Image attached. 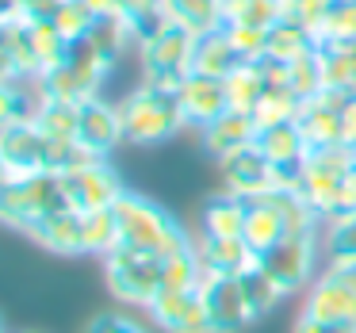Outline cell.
<instances>
[{
    "label": "cell",
    "instance_id": "cell-1",
    "mask_svg": "<svg viewBox=\"0 0 356 333\" xmlns=\"http://www.w3.org/2000/svg\"><path fill=\"white\" fill-rule=\"evenodd\" d=\"M111 211H115V222H119V245L138 249V253H149V257H161V261L180 253V249H192V238L184 234V226L165 207L149 203L146 195L123 192L111 203Z\"/></svg>",
    "mask_w": 356,
    "mask_h": 333
},
{
    "label": "cell",
    "instance_id": "cell-2",
    "mask_svg": "<svg viewBox=\"0 0 356 333\" xmlns=\"http://www.w3.org/2000/svg\"><path fill=\"white\" fill-rule=\"evenodd\" d=\"M119 115H123L127 142H134V146H157V142L172 138L180 127H188L177 88H161V85H149V81H142L134 92L123 96Z\"/></svg>",
    "mask_w": 356,
    "mask_h": 333
},
{
    "label": "cell",
    "instance_id": "cell-3",
    "mask_svg": "<svg viewBox=\"0 0 356 333\" xmlns=\"http://www.w3.org/2000/svg\"><path fill=\"white\" fill-rule=\"evenodd\" d=\"M70 207L62 188V172H35V177H16L0 188V222L31 230L42 218Z\"/></svg>",
    "mask_w": 356,
    "mask_h": 333
},
{
    "label": "cell",
    "instance_id": "cell-4",
    "mask_svg": "<svg viewBox=\"0 0 356 333\" xmlns=\"http://www.w3.org/2000/svg\"><path fill=\"white\" fill-rule=\"evenodd\" d=\"M108 73H111V65L104 62L88 42H73L70 58H65L58 70H50L47 77H39V88H42V96H54V100L85 104V100H92V96H100Z\"/></svg>",
    "mask_w": 356,
    "mask_h": 333
},
{
    "label": "cell",
    "instance_id": "cell-5",
    "mask_svg": "<svg viewBox=\"0 0 356 333\" xmlns=\"http://www.w3.org/2000/svg\"><path fill=\"white\" fill-rule=\"evenodd\" d=\"M104 279H108V291L115 299L134 302V307H149L161 291V257L115 245L104 257Z\"/></svg>",
    "mask_w": 356,
    "mask_h": 333
},
{
    "label": "cell",
    "instance_id": "cell-6",
    "mask_svg": "<svg viewBox=\"0 0 356 333\" xmlns=\"http://www.w3.org/2000/svg\"><path fill=\"white\" fill-rule=\"evenodd\" d=\"M195 39L188 27L169 24L161 35H154L149 42H142V73L149 85L161 88H180V81L192 73V54H195Z\"/></svg>",
    "mask_w": 356,
    "mask_h": 333
},
{
    "label": "cell",
    "instance_id": "cell-7",
    "mask_svg": "<svg viewBox=\"0 0 356 333\" xmlns=\"http://www.w3.org/2000/svg\"><path fill=\"white\" fill-rule=\"evenodd\" d=\"M302 314L322 318V322L356 325V264H330L310 287Z\"/></svg>",
    "mask_w": 356,
    "mask_h": 333
},
{
    "label": "cell",
    "instance_id": "cell-8",
    "mask_svg": "<svg viewBox=\"0 0 356 333\" xmlns=\"http://www.w3.org/2000/svg\"><path fill=\"white\" fill-rule=\"evenodd\" d=\"M62 188H65V200H70V207L81 211V215L111 207V203H115L119 195L127 192V188L119 184L115 169H108L100 157H88V161L65 169V172H62Z\"/></svg>",
    "mask_w": 356,
    "mask_h": 333
},
{
    "label": "cell",
    "instance_id": "cell-9",
    "mask_svg": "<svg viewBox=\"0 0 356 333\" xmlns=\"http://www.w3.org/2000/svg\"><path fill=\"white\" fill-rule=\"evenodd\" d=\"M314 261H318L314 234H287L284 241H276V245L261 257V268L276 279L280 291L291 295V291H299V287L310 284V276H314Z\"/></svg>",
    "mask_w": 356,
    "mask_h": 333
},
{
    "label": "cell",
    "instance_id": "cell-10",
    "mask_svg": "<svg viewBox=\"0 0 356 333\" xmlns=\"http://www.w3.org/2000/svg\"><path fill=\"white\" fill-rule=\"evenodd\" d=\"M200 295L211 318V333H241L257 318L245 299L241 276H203Z\"/></svg>",
    "mask_w": 356,
    "mask_h": 333
},
{
    "label": "cell",
    "instance_id": "cell-11",
    "mask_svg": "<svg viewBox=\"0 0 356 333\" xmlns=\"http://www.w3.org/2000/svg\"><path fill=\"white\" fill-rule=\"evenodd\" d=\"M348 100H353V96L341 92V88H322L318 96L302 100L295 123H299V131H302V138H307L310 149H325V146H341V142H345L341 111H345Z\"/></svg>",
    "mask_w": 356,
    "mask_h": 333
},
{
    "label": "cell",
    "instance_id": "cell-12",
    "mask_svg": "<svg viewBox=\"0 0 356 333\" xmlns=\"http://www.w3.org/2000/svg\"><path fill=\"white\" fill-rule=\"evenodd\" d=\"M127 142L123 134V115H119V104H108L104 96H92V100L81 104V127H77V146L85 149L88 157H108L111 149Z\"/></svg>",
    "mask_w": 356,
    "mask_h": 333
},
{
    "label": "cell",
    "instance_id": "cell-13",
    "mask_svg": "<svg viewBox=\"0 0 356 333\" xmlns=\"http://www.w3.org/2000/svg\"><path fill=\"white\" fill-rule=\"evenodd\" d=\"M0 154L12 169V180L50 172V138L35 127V119H24V123L8 127L0 134Z\"/></svg>",
    "mask_w": 356,
    "mask_h": 333
},
{
    "label": "cell",
    "instance_id": "cell-14",
    "mask_svg": "<svg viewBox=\"0 0 356 333\" xmlns=\"http://www.w3.org/2000/svg\"><path fill=\"white\" fill-rule=\"evenodd\" d=\"M222 184L226 192L241 195V200H257V195H268L272 192V161L253 146H241L234 154H226L222 161Z\"/></svg>",
    "mask_w": 356,
    "mask_h": 333
},
{
    "label": "cell",
    "instance_id": "cell-15",
    "mask_svg": "<svg viewBox=\"0 0 356 333\" xmlns=\"http://www.w3.org/2000/svg\"><path fill=\"white\" fill-rule=\"evenodd\" d=\"M149 314L165 333H211V318L200 291H157Z\"/></svg>",
    "mask_w": 356,
    "mask_h": 333
},
{
    "label": "cell",
    "instance_id": "cell-16",
    "mask_svg": "<svg viewBox=\"0 0 356 333\" xmlns=\"http://www.w3.org/2000/svg\"><path fill=\"white\" fill-rule=\"evenodd\" d=\"M177 100H180V111H184V123L188 127H211L218 115L230 111L226 104V88L218 77H203V73H188L177 88Z\"/></svg>",
    "mask_w": 356,
    "mask_h": 333
},
{
    "label": "cell",
    "instance_id": "cell-17",
    "mask_svg": "<svg viewBox=\"0 0 356 333\" xmlns=\"http://www.w3.org/2000/svg\"><path fill=\"white\" fill-rule=\"evenodd\" d=\"M241 238H245V245L257 257H264L276 241L287 238V218H284V207H280L276 192L245 200V230H241Z\"/></svg>",
    "mask_w": 356,
    "mask_h": 333
},
{
    "label": "cell",
    "instance_id": "cell-18",
    "mask_svg": "<svg viewBox=\"0 0 356 333\" xmlns=\"http://www.w3.org/2000/svg\"><path fill=\"white\" fill-rule=\"evenodd\" d=\"M195 253L207 276H245L249 268L261 264V257L245 245V238H207L195 241Z\"/></svg>",
    "mask_w": 356,
    "mask_h": 333
},
{
    "label": "cell",
    "instance_id": "cell-19",
    "mask_svg": "<svg viewBox=\"0 0 356 333\" xmlns=\"http://www.w3.org/2000/svg\"><path fill=\"white\" fill-rule=\"evenodd\" d=\"M257 131H261V127H257L253 115H245V111H226V115H218L211 127H203V146H207V154H215L218 161H222L234 149L253 146Z\"/></svg>",
    "mask_w": 356,
    "mask_h": 333
},
{
    "label": "cell",
    "instance_id": "cell-20",
    "mask_svg": "<svg viewBox=\"0 0 356 333\" xmlns=\"http://www.w3.org/2000/svg\"><path fill=\"white\" fill-rule=\"evenodd\" d=\"M27 234H31V238L39 241L42 249H50V253H62V257H70V253H85L81 211H73V207H65V211H58V215L42 218V222H39V226H31Z\"/></svg>",
    "mask_w": 356,
    "mask_h": 333
},
{
    "label": "cell",
    "instance_id": "cell-21",
    "mask_svg": "<svg viewBox=\"0 0 356 333\" xmlns=\"http://www.w3.org/2000/svg\"><path fill=\"white\" fill-rule=\"evenodd\" d=\"M222 88H226V104H230V111H245V115H253L257 104H261V96H264V88H268V73H264L261 62H238L222 77Z\"/></svg>",
    "mask_w": 356,
    "mask_h": 333
},
{
    "label": "cell",
    "instance_id": "cell-22",
    "mask_svg": "<svg viewBox=\"0 0 356 333\" xmlns=\"http://www.w3.org/2000/svg\"><path fill=\"white\" fill-rule=\"evenodd\" d=\"M257 149H261L272 165H299V161H307V154H310L299 123H276V127L257 131Z\"/></svg>",
    "mask_w": 356,
    "mask_h": 333
},
{
    "label": "cell",
    "instance_id": "cell-23",
    "mask_svg": "<svg viewBox=\"0 0 356 333\" xmlns=\"http://www.w3.org/2000/svg\"><path fill=\"white\" fill-rule=\"evenodd\" d=\"M245 230V200L234 192H218L203 207V234L207 238H241Z\"/></svg>",
    "mask_w": 356,
    "mask_h": 333
},
{
    "label": "cell",
    "instance_id": "cell-24",
    "mask_svg": "<svg viewBox=\"0 0 356 333\" xmlns=\"http://www.w3.org/2000/svg\"><path fill=\"white\" fill-rule=\"evenodd\" d=\"M238 62H241V58L234 54L230 39H226V27H218V31H207V35H200V39H195L192 73H203V77H218V81H222Z\"/></svg>",
    "mask_w": 356,
    "mask_h": 333
},
{
    "label": "cell",
    "instance_id": "cell-25",
    "mask_svg": "<svg viewBox=\"0 0 356 333\" xmlns=\"http://www.w3.org/2000/svg\"><path fill=\"white\" fill-rule=\"evenodd\" d=\"M310 50H318V39L310 27L302 24H291V19H280V24L268 27V58L272 62H299L302 54H310Z\"/></svg>",
    "mask_w": 356,
    "mask_h": 333
},
{
    "label": "cell",
    "instance_id": "cell-26",
    "mask_svg": "<svg viewBox=\"0 0 356 333\" xmlns=\"http://www.w3.org/2000/svg\"><path fill=\"white\" fill-rule=\"evenodd\" d=\"M165 12H169L172 24L188 27L192 35L218 31V27L226 24L222 19V0H165Z\"/></svg>",
    "mask_w": 356,
    "mask_h": 333
},
{
    "label": "cell",
    "instance_id": "cell-27",
    "mask_svg": "<svg viewBox=\"0 0 356 333\" xmlns=\"http://www.w3.org/2000/svg\"><path fill=\"white\" fill-rule=\"evenodd\" d=\"M35 127H39L47 138H65L77 142V127H81V104L70 100H54V96H42L39 108H35Z\"/></svg>",
    "mask_w": 356,
    "mask_h": 333
},
{
    "label": "cell",
    "instance_id": "cell-28",
    "mask_svg": "<svg viewBox=\"0 0 356 333\" xmlns=\"http://www.w3.org/2000/svg\"><path fill=\"white\" fill-rule=\"evenodd\" d=\"M318 54H322L325 88L356 96V42H330V47H318Z\"/></svg>",
    "mask_w": 356,
    "mask_h": 333
},
{
    "label": "cell",
    "instance_id": "cell-29",
    "mask_svg": "<svg viewBox=\"0 0 356 333\" xmlns=\"http://www.w3.org/2000/svg\"><path fill=\"white\" fill-rule=\"evenodd\" d=\"M27 35H31V50H35V62H39V77H47L50 70H58L70 58V42L54 27V19H35V24H27Z\"/></svg>",
    "mask_w": 356,
    "mask_h": 333
},
{
    "label": "cell",
    "instance_id": "cell-30",
    "mask_svg": "<svg viewBox=\"0 0 356 333\" xmlns=\"http://www.w3.org/2000/svg\"><path fill=\"white\" fill-rule=\"evenodd\" d=\"M299 108H302V96L295 92L291 85H268L261 96V104H257L253 119L257 127H276V123H295L299 119Z\"/></svg>",
    "mask_w": 356,
    "mask_h": 333
},
{
    "label": "cell",
    "instance_id": "cell-31",
    "mask_svg": "<svg viewBox=\"0 0 356 333\" xmlns=\"http://www.w3.org/2000/svg\"><path fill=\"white\" fill-rule=\"evenodd\" d=\"M203 264H200V253L192 249H180V253L165 257L161 261V291H200L203 284Z\"/></svg>",
    "mask_w": 356,
    "mask_h": 333
},
{
    "label": "cell",
    "instance_id": "cell-32",
    "mask_svg": "<svg viewBox=\"0 0 356 333\" xmlns=\"http://www.w3.org/2000/svg\"><path fill=\"white\" fill-rule=\"evenodd\" d=\"M85 42H88V47H92L108 65H115L119 58L127 54V47L134 42V35H131V24H127L123 16H104V19H96L92 35H88Z\"/></svg>",
    "mask_w": 356,
    "mask_h": 333
},
{
    "label": "cell",
    "instance_id": "cell-33",
    "mask_svg": "<svg viewBox=\"0 0 356 333\" xmlns=\"http://www.w3.org/2000/svg\"><path fill=\"white\" fill-rule=\"evenodd\" d=\"M81 234H85V253H100V257H108L111 249L119 245V222H115V211L104 207V211H88V215H81Z\"/></svg>",
    "mask_w": 356,
    "mask_h": 333
},
{
    "label": "cell",
    "instance_id": "cell-34",
    "mask_svg": "<svg viewBox=\"0 0 356 333\" xmlns=\"http://www.w3.org/2000/svg\"><path fill=\"white\" fill-rule=\"evenodd\" d=\"M39 100H42V88H39V96H31L24 81H8V85H0V134L8 131V127L24 123V119H35Z\"/></svg>",
    "mask_w": 356,
    "mask_h": 333
},
{
    "label": "cell",
    "instance_id": "cell-35",
    "mask_svg": "<svg viewBox=\"0 0 356 333\" xmlns=\"http://www.w3.org/2000/svg\"><path fill=\"white\" fill-rule=\"evenodd\" d=\"M222 19L226 24L272 27L280 24V0H222Z\"/></svg>",
    "mask_w": 356,
    "mask_h": 333
},
{
    "label": "cell",
    "instance_id": "cell-36",
    "mask_svg": "<svg viewBox=\"0 0 356 333\" xmlns=\"http://www.w3.org/2000/svg\"><path fill=\"white\" fill-rule=\"evenodd\" d=\"M54 27L65 35V42H85L88 35H92V27H96V16L88 12V4L85 0H62L58 4V12H54Z\"/></svg>",
    "mask_w": 356,
    "mask_h": 333
},
{
    "label": "cell",
    "instance_id": "cell-37",
    "mask_svg": "<svg viewBox=\"0 0 356 333\" xmlns=\"http://www.w3.org/2000/svg\"><path fill=\"white\" fill-rule=\"evenodd\" d=\"M325 257H330V264H356V211L330 222V230H325Z\"/></svg>",
    "mask_w": 356,
    "mask_h": 333
},
{
    "label": "cell",
    "instance_id": "cell-38",
    "mask_svg": "<svg viewBox=\"0 0 356 333\" xmlns=\"http://www.w3.org/2000/svg\"><path fill=\"white\" fill-rule=\"evenodd\" d=\"M318 47H330V42H356V4L337 0L330 8V16L322 19V27L314 31Z\"/></svg>",
    "mask_w": 356,
    "mask_h": 333
},
{
    "label": "cell",
    "instance_id": "cell-39",
    "mask_svg": "<svg viewBox=\"0 0 356 333\" xmlns=\"http://www.w3.org/2000/svg\"><path fill=\"white\" fill-rule=\"evenodd\" d=\"M287 85L295 88V92L302 96V100H310V96H318L325 88V73H322V54L318 50H310V54H302L299 62L287 65Z\"/></svg>",
    "mask_w": 356,
    "mask_h": 333
},
{
    "label": "cell",
    "instance_id": "cell-40",
    "mask_svg": "<svg viewBox=\"0 0 356 333\" xmlns=\"http://www.w3.org/2000/svg\"><path fill=\"white\" fill-rule=\"evenodd\" d=\"M241 287H245V299H249V307H253L257 318H264L280 299H284V291L276 287V279H272L261 264H257V268H249L245 276H241Z\"/></svg>",
    "mask_w": 356,
    "mask_h": 333
},
{
    "label": "cell",
    "instance_id": "cell-41",
    "mask_svg": "<svg viewBox=\"0 0 356 333\" xmlns=\"http://www.w3.org/2000/svg\"><path fill=\"white\" fill-rule=\"evenodd\" d=\"M234 54L241 62H264L268 58V27H249V24H226Z\"/></svg>",
    "mask_w": 356,
    "mask_h": 333
},
{
    "label": "cell",
    "instance_id": "cell-42",
    "mask_svg": "<svg viewBox=\"0 0 356 333\" xmlns=\"http://www.w3.org/2000/svg\"><path fill=\"white\" fill-rule=\"evenodd\" d=\"M333 4H337V0H295V24L318 31V27H322V19L330 16Z\"/></svg>",
    "mask_w": 356,
    "mask_h": 333
},
{
    "label": "cell",
    "instance_id": "cell-43",
    "mask_svg": "<svg viewBox=\"0 0 356 333\" xmlns=\"http://www.w3.org/2000/svg\"><path fill=\"white\" fill-rule=\"evenodd\" d=\"M85 333H149V330L138 325L134 318H127V314H100V318L88 322Z\"/></svg>",
    "mask_w": 356,
    "mask_h": 333
},
{
    "label": "cell",
    "instance_id": "cell-44",
    "mask_svg": "<svg viewBox=\"0 0 356 333\" xmlns=\"http://www.w3.org/2000/svg\"><path fill=\"white\" fill-rule=\"evenodd\" d=\"M58 4L62 0H16V16L24 24H35V19H54Z\"/></svg>",
    "mask_w": 356,
    "mask_h": 333
},
{
    "label": "cell",
    "instance_id": "cell-45",
    "mask_svg": "<svg viewBox=\"0 0 356 333\" xmlns=\"http://www.w3.org/2000/svg\"><path fill=\"white\" fill-rule=\"evenodd\" d=\"M291 333H356V325H341V322H322V318H310V314H299Z\"/></svg>",
    "mask_w": 356,
    "mask_h": 333
},
{
    "label": "cell",
    "instance_id": "cell-46",
    "mask_svg": "<svg viewBox=\"0 0 356 333\" xmlns=\"http://www.w3.org/2000/svg\"><path fill=\"white\" fill-rule=\"evenodd\" d=\"M157 8H165L161 0H119V16L123 19H138V16L157 12Z\"/></svg>",
    "mask_w": 356,
    "mask_h": 333
},
{
    "label": "cell",
    "instance_id": "cell-47",
    "mask_svg": "<svg viewBox=\"0 0 356 333\" xmlns=\"http://www.w3.org/2000/svg\"><path fill=\"white\" fill-rule=\"evenodd\" d=\"M341 123H345V146L356 149V96L345 104V111H341Z\"/></svg>",
    "mask_w": 356,
    "mask_h": 333
},
{
    "label": "cell",
    "instance_id": "cell-48",
    "mask_svg": "<svg viewBox=\"0 0 356 333\" xmlns=\"http://www.w3.org/2000/svg\"><path fill=\"white\" fill-rule=\"evenodd\" d=\"M8 81H24L16 70V58L8 54V47H0V85H8Z\"/></svg>",
    "mask_w": 356,
    "mask_h": 333
},
{
    "label": "cell",
    "instance_id": "cell-49",
    "mask_svg": "<svg viewBox=\"0 0 356 333\" xmlns=\"http://www.w3.org/2000/svg\"><path fill=\"white\" fill-rule=\"evenodd\" d=\"M88 4V12H92L96 19H104V16H119V0H85Z\"/></svg>",
    "mask_w": 356,
    "mask_h": 333
},
{
    "label": "cell",
    "instance_id": "cell-50",
    "mask_svg": "<svg viewBox=\"0 0 356 333\" xmlns=\"http://www.w3.org/2000/svg\"><path fill=\"white\" fill-rule=\"evenodd\" d=\"M0 19H16V0H0Z\"/></svg>",
    "mask_w": 356,
    "mask_h": 333
},
{
    "label": "cell",
    "instance_id": "cell-51",
    "mask_svg": "<svg viewBox=\"0 0 356 333\" xmlns=\"http://www.w3.org/2000/svg\"><path fill=\"white\" fill-rule=\"evenodd\" d=\"M4 184H12V169H8V161H4V154H0V188Z\"/></svg>",
    "mask_w": 356,
    "mask_h": 333
},
{
    "label": "cell",
    "instance_id": "cell-52",
    "mask_svg": "<svg viewBox=\"0 0 356 333\" xmlns=\"http://www.w3.org/2000/svg\"><path fill=\"white\" fill-rule=\"evenodd\" d=\"M0 333H4V322H0Z\"/></svg>",
    "mask_w": 356,
    "mask_h": 333
},
{
    "label": "cell",
    "instance_id": "cell-53",
    "mask_svg": "<svg viewBox=\"0 0 356 333\" xmlns=\"http://www.w3.org/2000/svg\"><path fill=\"white\" fill-rule=\"evenodd\" d=\"M348 4H356V0H348Z\"/></svg>",
    "mask_w": 356,
    "mask_h": 333
},
{
    "label": "cell",
    "instance_id": "cell-54",
    "mask_svg": "<svg viewBox=\"0 0 356 333\" xmlns=\"http://www.w3.org/2000/svg\"><path fill=\"white\" fill-rule=\"evenodd\" d=\"M353 154H356V149H353Z\"/></svg>",
    "mask_w": 356,
    "mask_h": 333
}]
</instances>
